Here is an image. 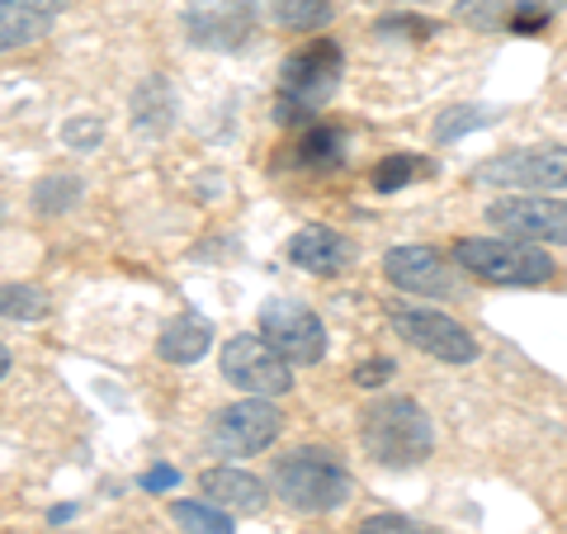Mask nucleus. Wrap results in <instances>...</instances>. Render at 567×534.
Instances as JSON below:
<instances>
[{
    "label": "nucleus",
    "instance_id": "obj_1",
    "mask_svg": "<svg viewBox=\"0 0 567 534\" xmlns=\"http://www.w3.org/2000/svg\"><path fill=\"white\" fill-rule=\"evenodd\" d=\"M360 440L374 464L383 469H416L435 450V425L412 398H388L360 412Z\"/></svg>",
    "mask_w": 567,
    "mask_h": 534
},
{
    "label": "nucleus",
    "instance_id": "obj_2",
    "mask_svg": "<svg viewBox=\"0 0 567 534\" xmlns=\"http://www.w3.org/2000/svg\"><path fill=\"white\" fill-rule=\"evenodd\" d=\"M275 492L303 515H322L350 502V473L331 450H317V444H303V450L275 459L270 473Z\"/></svg>",
    "mask_w": 567,
    "mask_h": 534
},
{
    "label": "nucleus",
    "instance_id": "obj_3",
    "mask_svg": "<svg viewBox=\"0 0 567 534\" xmlns=\"http://www.w3.org/2000/svg\"><path fill=\"white\" fill-rule=\"evenodd\" d=\"M454 265L473 279L496 284V289H529V284L554 279V260L535 242L520 237H458Z\"/></svg>",
    "mask_w": 567,
    "mask_h": 534
},
{
    "label": "nucleus",
    "instance_id": "obj_4",
    "mask_svg": "<svg viewBox=\"0 0 567 534\" xmlns=\"http://www.w3.org/2000/svg\"><path fill=\"white\" fill-rule=\"evenodd\" d=\"M341 48L331 39H312L308 48H298L279 71V123H308L341 85Z\"/></svg>",
    "mask_w": 567,
    "mask_h": 534
},
{
    "label": "nucleus",
    "instance_id": "obj_5",
    "mask_svg": "<svg viewBox=\"0 0 567 534\" xmlns=\"http://www.w3.org/2000/svg\"><path fill=\"white\" fill-rule=\"evenodd\" d=\"M468 181L477 189H516V194H548L567 189V147H520L502 152L492 162L473 166Z\"/></svg>",
    "mask_w": 567,
    "mask_h": 534
},
{
    "label": "nucleus",
    "instance_id": "obj_6",
    "mask_svg": "<svg viewBox=\"0 0 567 534\" xmlns=\"http://www.w3.org/2000/svg\"><path fill=\"white\" fill-rule=\"evenodd\" d=\"M218 369H223V379L246 398H275V393H289L293 388L289 360H284L265 336H233V341L223 346Z\"/></svg>",
    "mask_w": 567,
    "mask_h": 534
},
{
    "label": "nucleus",
    "instance_id": "obj_7",
    "mask_svg": "<svg viewBox=\"0 0 567 534\" xmlns=\"http://www.w3.org/2000/svg\"><path fill=\"white\" fill-rule=\"evenodd\" d=\"M260 336L270 341L289 364H317L327 355V327L308 302L270 298L260 308Z\"/></svg>",
    "mask_w": 567,
    "mask_h": 534
},
{
    "label": "nucleus",
    "instance_id": "obj_8",
    "mask_svg": "<svg viewBox=\"0 0 567 534\" xmlns=\"http://www.w3.org/2000/svg\"><path fill=\"white\" fill-rule=\"evenodd\" d=\"M279 425H284V417L265 398H241V402L223 407V412L213 417V425H208V450H218L227 459L260 454V450H270V444L279 440Z\"/></svg>",
    "mask_w": 567,
    "mask_h": 534
},
{
    "label": "nucleus",
    "instance_id": "obj_9",
    "mask_svg": "<svg viewBox=\"0 0 567 534\" xmlns=\"http://www.w3.org/2000/svg\"><path fill=\"white\" fill-rule=\"evenodd\" d=\"M393 331L406 346H416L421 355H435L445 364H473L477 360V341L468 336V327H458L454 317L435 312V308H393Z\"/></svg>",
    "mask_w": 567,
    "mask_h": 534
},
{
    "label": "nucleus",
    "instance_id": "obj_10",
    "mask_svg": "<svg viewBox=\"0 0 567 534\" xmlns=\"http://www.w3.org/2000/svg\"><path fill=\"white\" fill-rule=\"evenodd\" d=\"M487 223L520 242H554L567 246V199L554 194H511L487 208Z\"/></svg>",
    "mask_w": 567,
    "mask_h": 534
},
{
    "label": "nucleus",
    "instance_id": "obj_11",
    "mask_svg": "<svg viewBox=\"0 0 567 534\" xmlns=\"http://www.w3.org/2000/svg\"><path fill=\"white\" fill-rule=\"evenodd\" d=\"M251 0H189L185 6V33L199 48L237 52L251 43Z\"/></svg>",
    "mask_w": 567,
    "mask_h": 534
},
{
    "label": "nucleus",
    "instance_id": "obj_12",
    "mask_svg": "<svg viewBox=\"0 0 567 534\" xmlns=\"http://www.w3.org/2000/svg\"><path fill=\"white\" fill-rule=\"evenodd\" d=\"M383 275L398 284L406 294H421V298H454L458 294V279H454V265H445V256L435 246H393L383 256Z\"/></svg>",
    "mask_w": 567,
    "mask_h": 534
},
{
    "label": "nucleus",
    "instance_id": "obj_13",
    "mask_svg": "<svg viewBox=\"0 0 567 534\" xmlns=\"http://www.w3.org/2000/svg\"><path fill=\"white\" fill-rule=\"evenodd\" d=\"M558 10H563V0H473V6H458V20H468L477 29L539 33Z\"/></svg>",
    "mask_w": 567,
    "mask_h": 534
},
{
    "label": "nucleus",
    "instance_id": "obj_14",
    "mask_svg": "<svg viewBox=\"0 0 567 534\" xmlns=\"http://www.w3.org/2000/svg\"><path fill=\"white\" fill-rule=\"evenodd\" d=\"M289 260L308 275H346L350 260H354V242L341 237L336 227H303L293 242H289Z\"/></svg>",
    "mask_w": 567,
    "mask_h": 534
},
{
    "label": "nucleus",
    "instance_id": "obj_15",
    "mask_svg": "<svg viewBox=\"0 0 567 534\" xmlns=\"http://www.w3.org/2000/svg\"><path fill=\"white\" fill-rule=\"evenodd\" d=\"M62 0H0V52L29 48L58 24Z\"/></svg>",
    "mask_w": 567,
    "mask_h": 534
},
{
    "label": "nucleus",
    "instance_id": "obj_16",
    "mask_svg": "<svg viewBox=\"0 0 567 534\" xmlns=\"http://www.w3.org/2000/svg\"><path fill=\"white\" fill-rule=\"evenodd\" d=\"M204 496L223 511H260L265 506V483L241 469H208L204 473Z\"/></svg>",
    "mask_w": 567,
    "mask_h": 534
},
{
    "label": "nucleus",
    "instance_id": "obj_17",
    "mask_svg": "<svg viewBox=\"0 0 567 534\" xmlns=\"http://www.w3.org/2000/svg\"><path fill=\"white\" fill-rule=\"evenodd\" d=\"M208 341H213V327L204 322V317L199 312H181L162 331L156 350H162V360H171V364H194L199 355H208Z\"/></svg>",
    "mask_w": 567,
    "mask_h": 534
},
{
    "label": "nucleus",
    "instance_id": "obj_18",
    "mask_svg": "<svg viewBox=\"0 0 567 534\" xmlns=\"http://www.w3.org/2000/svg\"><path fill=\"white\" fill-rule=\"evenodd\" d=\"M425 175H435V162L412 156V152H398V156H383V162L374 166V189L379 194H398L412 181H425Z\"/></svg>",
    "mask_w": 567,
    "mask_h": 534
},
{
    "label": "nucleus",
    "instance_id": "obj_19",
    "mask_svg": "<svg viewBox=\"0 0 567 534\" xmlns=\"http://www.w3.org/2000/svg\"><path fill=\"white\" fill-rule=\"evenodd\" d=\"M270 14L293 33H317L331 24V0H270Z\"/></svg>",
    "mask_w": 567,
    "mask_h": 534
},
{
    "label": "nucleus",
    "instance_id": "obj_20",
    "mask_svg": "<svg viewBox=\"0 0 567 534\" xmlns=\"http://www.w3.org/2000/svg\"><path fill=\"white\" fill-rule=\"evenodd\" d=\"M171 521L181 525L185 534H233V515H227L223 506H213L208 496L204 502H175Z\"/></svg>",
    "mask_w": 567,
    "mask_h": 534
},
{
    "label": "nucleus",
    "instance_id": "obj_21",
    "mask_svg": "<svg viewBox=\"0 0 567 534\" xmlns=\"http://www.w3.org/2000/svg\"><path fill=\"white\" fill-rule=\"evenodd\" d=\"M0 317L6 322H39V317H48V294L39 284H0Z\"/></svg>",
    "mask_w": 567,
    "mask_h": 534
},
{
    "label": "nucleus",
    "instance_id": "obj_22",
    "mask_svg": "<svg viewBox=\"0 0 567 534\" xmlns=\"http://www.w3.org/2000/svg\"><path fill=\"white\" fill-rule=\"evenodd\" d=\"M81 199V181L76 175H48V181L39 185V194H33V204H39V213H66L71 204Z\"/></svg>",
    "mask_w": 567,
    "mask_h": 534
},
{
    "label": "nucleus",
    "instance_id": "obj_23",
    "mask_svg": "<svg viewBox=\"0 0 567 534\" xmlns=\"http://www.w3.org/2000/svg\"><path fill=\"white\" fill-rule=\"evenodd\" d=\"M298 162L303 166H322V162H336L341 156V133L336 129H308V137L298 142Z\"/></svg>",
    "mask_w": 567,
    "mask_h": 534
},
{
    "label": "nucleus",
    "instance_id": "obj_24",
    "mask_svg": "<svg viewBox=\"0 0 567 534\" xmlns=\"http://www.w3.org/2000/svg\"><path fill=\"white\" fill-rule=\"evenodd\" d=\"M360 534H440V530H431V525H421V521H412V515H369V521L360 525Z\"/></svg>",
    "mask_w": 567,
    "mask_h": 534
},
{
    "label": "nucleus",
    "instance_id": "obj_25",
    "mask_svg": "<svg viewBox=\"0 0 567 534\" xmlns=\"http://www.w3.org/2000/svg\"><path fill=\"white\" fill-rule=\"evenodd\" d=\"M487 114L483 110H450L445 119L435 123V142H454L458 133H468V129H483Z\"/></svg>",
    "mask_w": 567,
    "mask_h": 534
},
{
    "label": "nucleus",
    "instance_id": "obj_26",
    "mask_svg": "<svg viewBox=\"0 0 567 534\" xmlns=\"http://www.w3.org/2000/svg\"><path fill=\"white\" fill-rule=\"evenodd\" d=\"M379 33H412V39H431L435 24L421 20V14H393V20H379Z\"/></svg>",
    "mask_w": 567,
    "mask_h": 534
},
{
    "label": "nucleus",
    "instance_id": "obj_27",
    "mask_svg": "<svg viewBox=\"0 0 567 534\" xmlns=\"http://www.w3.org/2000/svg\"><path fill=\"white\" fill-rule=\"evenodd\" d=\"M100 137H104V129L95 119H71L66 123V142H71V147H95Z\"/></svg>",
    "mask_w": 567,
    "mask_h": 534
},
{
    "label": "nucleus",
    "instance_id": "obj_28",
    "mask_svg": "<svg viewBox=\"0 0 567 534\" xmlns=\"http://www.w3.org/2000/svg\"><path fill=\"white\" fill-rule=\"evenodd\" d=\"M383 379H393V360H369V364L354 369V383L360 388H379Z\"/></svg>",
    "mask_w": 567,
    "mask_h": 534
},
{
    "label": "nucleus",
    "instance_id": "obj_29",
    "mask_svg": "<svg viewBox=\"0 0 567 534\" xmlns=\"http://www.w3.org/2000/svg\"><path fill=\"white\" fill-rule=\"evenodd\" d=\"M175 483H181V473H175V469H152L147 477H142V492H166V487H175Z\"/></svg>",
    "mask_w": 567,
    "mask_h": 534
},
{
    "label": "nucleus",
    "instance_id": "obj_30",
    "mask_svg": "<svg viewBox=\"0 0 567 534\" xmlns=\"http://www.w3.org/2000/svg\"><path fill=\"white\" fill-rule=\"evenodd\" d=\"M6 373H10V350L0 346V379H6Z\"/></svg>",
    "mask_w": 567,
    "mask_h": 534
}]
</instances>
